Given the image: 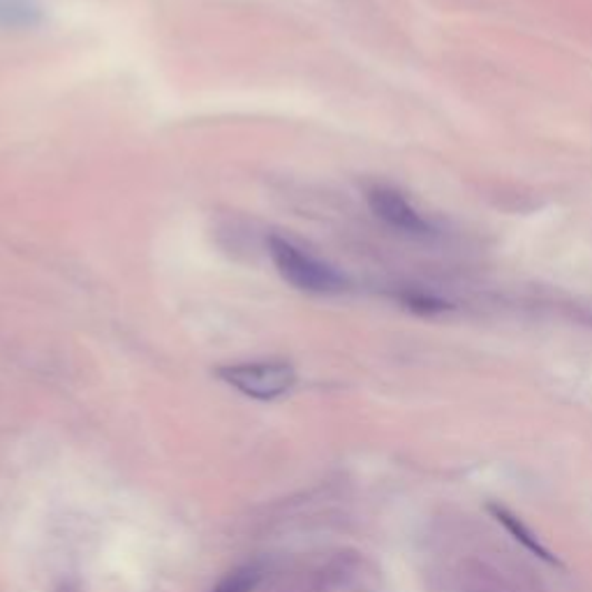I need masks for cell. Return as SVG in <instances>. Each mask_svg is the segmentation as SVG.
Returning <instances> with one entry per match:
<instances>
[{"instance_id": "1", "label": "cell", "mask_w": 592, "mask_h": 592, "mask_svg": "<svg viewBox=\"0 0 592 592\" xmlns=\"http://www.w3.org/2000/svg\"><path fill=\"white\" fill-rule=\"evenodd\" d=\"M269 255L275 271L299 292L329 297L345 292L350 285L345 273L338 271L333 264L310 255V252L278 234L269 237Z\"/></svg>"}, {"instance_id": "2", "label": "cell", "mask_w": 592, "mask_h": 592, "mask_svg": "<svg viewBox=\"0 0 592 592\" xmlns=\"http://www.w3.org/2000/svg\"><path fill=\"white\" fill-rule=\"evenodd\" d=\"M218 378L255 401H275L297 384V371L288 361H243L220 365Z\"/></svg>"}, {"instance_id": "3", "label": "cell", "mask_w": 592, "mask_h": 592, "mask_svg": "<svg viewBox=\"0 0 592 592\" xmlns=\"http://www.w3.org/2000/svg\"><path fill=\"white\" fill-rule=\"evenodd\" d=\"M324 579L345 592H382L384 590V576L375 562L357 551V549H343L329 558L324 565Z\"/></svg>"}, {"instance_id": "4", "label": "cell", "mask_w": 592, "mask_h": 592, "mask_svg": "<svg viewBox=\"0 0 592 592\" xmlns=\"http://www.w3.org/2000/svg\"><path fill=\"white\" fill-rule=\"evenodd\" d=\"M365 202H369L375 218H380L391 230L412 237H424L431 232L429 220L421 215L408 197L397 188L373 185L365 190Z\"/></svg>"}, {"instance_id": "5", "label": "cell", "mask_w": 592, "mask_h": 592, "mask_svg": "<svg viewBox=\"0 0 592 592\" xmlns=\"http://www.w3.org/2000/svg\"><path fill=\"white\" fill-rule=\"evenodd\" d=\"M44 19L40 0H0V31H33Z\"/></svg>"}, {"instance_id": "6", "label": "cell", "mask_w": 592, "mask_h": 592, "mask_svg": "<svg viewBox=\"0 0 592 592\" xmlns=\"http://www.w3.org/2000/svg\"><path fill=\"white\" fill-rule=\"evenodd\" d=\"M489 512L493 514V519H495L506 532L512 534V538H514L525 551H530L532 555H538V558L544 560V562H555V558L551 555V551L540 542L538 534H534V532L521 521V516H516L514 512H510V510H506V506H502V504H489Z\"/></svg>"}, {"instance_id": "7", "label": "cell", "mask_w": 592, "mask_h": 592, "mask_svg": "<svg viewBox=\"0 0 592 592\" xmlns=\"http://www.w3.org/2000/svg\"><path fill=\"white\" fill-rule=\"evenodd\" d=\"M264 579V570L258 562H248L224 574L209 592H255Z\"/></svg>"}]
</instances>
